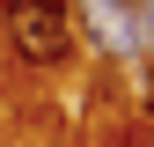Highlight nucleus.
I'll return each mask as SVG.
<instances>
[{"instance_id":"1","label":"nucleus","mask_w":154,"mask_h":147,"mask_svg":"<svg viewBox=\"0 0 154 147\" xmlns=\"http://www.w3.org/2000/svg\"><path fill=\"white\" fill-rule=\"evenodd\" d=\"M0 37H8L29 66H66L73 59L66 0H8V8H0Z\"/></svg>"}]
</instances>
